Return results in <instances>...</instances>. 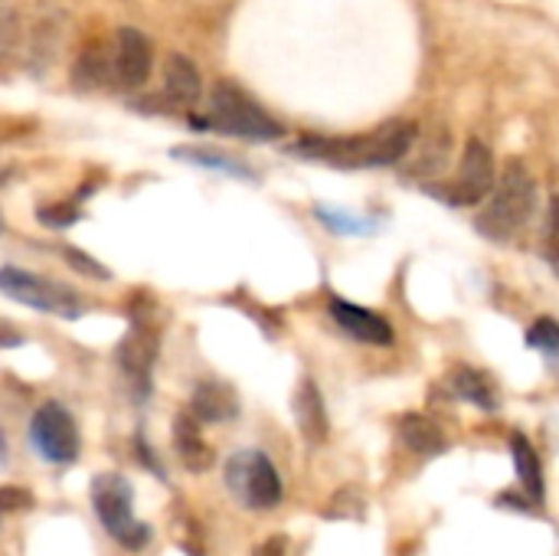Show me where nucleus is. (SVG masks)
Wrapping results in <instances>:
<instances>
[{"mask_svg":"<svg viewBox=\"0 0 559 556\" xmlns=\"http://www.w3.org/2000/svg\"><path fill=\"white\" fill-rule=\"evenodd\" d=\"M416 138H419V125L409 118H396L354 138H318V134L301 138L288 144V154L341 170H370V167L400 164L413 151Z\"/></svg>","mask_w":559,"mask_h":556,"instance_id":"f257e3e1","label":"nucleus"},{"mask_svg":"<svg viewBox=\"0 0 559 556\" xmlns=\"http://www.w3.org/2000/svg\"><path fill=\"white\" fill-rule=\"evenodd\" d=\"M534 206H537V184H534L531 170L521 161H511L504 167V174L498 177V184L491 190V200L481 210L475 226L488 239L504 242V239L518 236L527 226V220L534 216Z\"/></svg>","mask_w":559,"mask_h":556,"instance_id":"f03ea898","label":"nucleus"},{"mask_svg":"<svg viewBox=\"0 0 559 556\" xmlns=\"http://www.w3.org/2000/svg\"><path fill=\"white\" fill-rule=\"evenodd\" d=\"M92 511L108 537L131 554L144 551L154 537L151 524L134 514V488L121 472H102L92 478Z\"/></svg>","mask_w":559,"mask_h":556,"instance_id":"7ed1b4c3","label":"nucleus"},{"mask_svg":"<svg viewBox=\"0 0 559 556\" xmlns=\"http://www.w3.org/2000/svg\"><path fill=\"white\" fill-rule=\"evenodd\" d=\"M223 482H226V492L246 511H255V514L275 511L285 498V485H282L275 462L259 449H242L229 456L223 465Z\"/></svg>","mask_w":559,"mask_h":556,"instance_id":"20e7f679","label":"nucleus"},{"mask_svg":"<svg viewBox=\"0 0 559 556\" xmlns=\"http://www.w3.org/2000/svg\"><path fill=\"white\" fill-rule=\"evenodd\" d=\"M210 121L242 141H278L285 134L282 121H275L252 95H246L242 88H236L233 82H219L210 92Z\"/></svg>","mask_w":559,"mask_h":556,"instance_id":"39448f33","label":"nucleus"},{"mask_svg":"<svg viewBox=\"0 0 559 556\" xmlns=\"http://www.w3.org/2000/svg\"><path fill=\"white\" fill-rule=\"evenodd\" d=\"M0 292L16 305L56 315L62 321H79L88 311L85 298L79 292H72L69 285L56 282V279H46V275H36V272H23L16 265L0 269Z\"/></svg>","mask_w":559,"mask_h":556,"instance_id":"423d86ee","label":"nucleus"},{"mask_svg":"<svg viewBox=\"0 0 559 556\" xmlns=\"http://www.w3.org/2000/svg\"><path fill=\"white\" fill-rule=\"evenodd\" d=\"M29 442L49 465H72L82 452L79 426L62 403H43L29 419Z\"/></svg>","mask_w":559,"mask_h":556,"instance_id":"0eeeda50","label":"nucleus"},{"mask_svg":"<svg viewBox=\"0 0 559 556\" xmlns=\"http://www.w3.org/2000/svg\"><path fill=\"white\" fill-rule=\"evenodd\" d=\"M498 184V167H495V154L485 141L472 138L462 151V164L452 184L432 187L436 193H442L445 203L452 206H478L485 197H491Z\"/></svg>","mask_w":559,"mask_h":556,"instance_id":"6e6552de","label":"nucleus"},{"mask_svg":"<svg viewBox=\"0 0 559 556\" xmlns=\"http://www.w3.org/2000/svg\"><path fill=\"white\" fill-rule=\"evenodd\" d=\"M154 360H157V338L147 324L134 321L131 331L124 334V341L118 344V367L134 393L138 403L147 400L151 393V370H154Z\"/></svg>","mask_w":559,"mask_h":556,"instance_id":"1a4fd4ad","label":"nucleus"},{"mask_svg":"<svg viewBox=\"0 0 559 556\" xmlns=\"http://www.w3.org/2000/svg\"><path fill=\"white\" fill-rule=\"evenodd\" d=\"M115 85L118 88H141L151 75L154 49L147 36L134 26H121L115 33Z\"/></svg>","mask_w":559,"mask_h":556,"instance_id":"9d476101","label":"nucleus"},{"mask_svg":"<svg viewBox=\"0 0 559 556\" xmlns=\"http://www.w3.org/2000/svg\"><path fill=\"white\" fill-rule=\"evenodd\" d=\"M331 318L334 324L350 334L354 341L360 344H370V347H390L393 344V328L383 315L364 308V305H354V301H344V298H334L331 301Z\"/></svg>","mask_w":559,"mask_h":556,"instance_id":"9b49d317","label":"nucleus"},{"mask_svg":"<svg viewBox=\"0 0 559 556\" xmlns=\"http://www.w3.org/2000/svg\"><path fill=\"white\" fill-rule=\"evenodd\" d=\"M292 410H295V423L301 429V436L311 442V446H321L328 442V406H324V397L318 390V383L311 377H305L295 390V400H292Z\"/></svg>","mask_w":559,"mask_h":556,"instance_id":"f8f14e48","label":"nucleus"},{"mask_svg":"<svg viewBox=\"0 0 559 556\" xmlns=\"http://www.w3.org/2000/svg\"><path fill=\"white\" fill-rule=\"evenodd\" d=\"M200 426H203V423H200L190 410L180 413V416L174 419V449H177L183 469L193 472V475L210 472L213 462H216V456H213L210 442L203 439V429H200Z\"/></svg>","mask_w":559,"mask_h":556,"instance_id":"ddd939ff","label":"nucleus"},{"mask_svg":"<svg viewBox=\"0 0 559 556\" xmlns=\"http://www.w3.org/2000/svg\"><path fill=\"white\" fill-rule=\"evenodd\" d=\"M72 85H79V88L115 85V46L92 39L72 66Z\"/></svg>","mask_w":559,"mask_h":556,"instance_id":"4468645a","label":"nucleus"},{"mask_svg":"<svg viewBox=\"0 0 559 556\" xmlns=\"http://www.w3.org/2000/svg\"><path fill=\"white\" fill-rule=\"evenodd\" d=\"M400 442L419 459H439L449 452V436L442 433V426L419 413H409L400 419Z\"/></svg>","mask_w":559,"mask_h":556,"instance_id":"2eb2a0df","label":"nucleus"},{"mask_svg":"<svg viewBox=\"0 0 559 556\" xmlns=\"http://www.w3.org/2000/svg\"><path fill=\"white\" fill-rule=\"evenodd\" d=\"M190 413H193L200 423H229V419L239 416L236 390L226 387V383H219V380H203V383L193 390Z\"/></svg>","mask_w":559,"mask_h":556,"instance_id":"dca6fc26","label":"nucleus"},{"mask_svg":"<svg viewBox=\"0 0 559 556\" xmlns=\"http://www.w3.org/2000/svg\"><path fill=\"white\" fill-rule=\"evenodd\" d=\"M164 92L174 105H197L200 95H203V79L197 72V66L180 56V52H170L167 62H164Z\"/></svg>","mask_w":559,"mask_h":556,"instance_id":"f3484780","label":"nucleus"},{"mask_svg":"<svg viewBox=\"0 0 559 556\" xmlns=\"http://www.w3.org/2000/svg\"><path fill=\"white\" fill-rule=\"evenodd\" d=\"M449 390L462 403H468V406H475L481 413H498V406H501V397H498L495 383L481 370H475V367H455L449 374Z\"/></svg>","mask_w":559,"mask_h":556,"instance_id":"a211bd4d","label":"nucleus"},{"mask_svg":"<svg viewBox=\"0 0 559 556\" xmlns=\"http://www.w3.org/2000/svg\"><path fill=\"white\" fill-rule=\"evenodd\" d=\"M449 157H452L449 134H445V131H436V134H429V138H426V144H423L419 151H416V144H413V151L403 157V164H406V177L432 184V180L445 170Z\"/></svg>","mask_w":559,"mask_h":556,"instance_id":"6ab92c4d","label":"nucleus"},{"mask_svg":"<svg viewBox=\"0 0 559 556\" xmlns=\"http://www.w3.org/2000/svg\"><path fill=\"white\" fill-rule=\"evenodd\" d=\"M511 456H514V472L524 485V495L534 505H540L547 498V478H544V465H540L537 449L518 433V436H511Z\"/></svg>","mask_w":559,"mask_h":556,"instance_id":"aec40b11","label":"nucleus"},{"mask_svg":"<svg viewBox=\"0 0 559 556\" xmlns=\"http://www.w3.org/2000/svg\"><path fill=\"white\" fill-rule=\"evenodd\" d=\"M174 157L187 161V164H197V167H210V170H223V174H233V177H242V180H255V174L239 164L236 157L229 154H219L213 147H197V144H183V147H174Z\"/></svg>","mask_w":559,"mask_h":556,"instance_id":"412c9836","label":"nucleus"},{"mask_svg":"<svg viewBox=\"0 0 559 556\" xmlns=\"http://www.w3.org/2000/svg\"><path fill=\"white\" fill-rule=\"evenodd\" d=\"M527 344L534 351H544V354H557L559 351V324L554 318H540L531 331H527Z\"/></svg>","mask_w":559,"mask_h":556,"instance_id":"4be33fe9","label":"nucleus"},{"mask_svg":"<svg viewBox=\"0 0 559 556\" xmlns=\"http://www.w3.org/2000/svg\"><path fill=\"white\" fill-rule=\"evenodd\" d=\"M544 256L559 269V197L550 200L547 226H544Z\"/></svg>","mask_w":559,"mask_h":556,"instance_id":"5701e85b","label":"nucleus"},{"mask_svg":"<svg viewBox=\"0 0 559 556\" xmlns=\"http://www.w3.org/2000/svg\"><path fill=\"white\" fill-rule=\"evenodd\" d=\"M36 216H39L43 226L62 229V226H72L79 220V206H72V203H52V206H43Z\"/></svg>","mask_w":559,"mask_h":556,"instance_id":"b1692460","label":"nucleus"},{"mask_svg":"<svg viewBox=\"0 0 559 556\" xmlns=\"http://www.w3.org/2000/svg\"><path fill=\"white\" fill-rule=\"evenodd\" d=\"M23 508H33V495L26 488L16 485H3L0 488V514H16Z\"/></svg>","mask_w":559,"mask_h":556,"instance_id":"393cba45","label":"nucleus"},{"mask_svg":"<svg viewBox=\"0 0 559 556\" xmlns=\"http://www.w3.org/2000/svg\"><path fill=\"white\" fill-rule=\"evenodd\" d=\"M66 259L72 262V269H79V272H85V275H92V279H111V272L108 269H102L95 259H88L85 252H79V249H69L66 252Z\"/></svg>","mask_w":559,"mask_h":556,"instance_id":"a878e982","label":"nucleus"},{"mask_svg":"<svg viewBox=\"0 0 559 556\" xmlns=\"http://www.w3.org/2000/svg\"><path fill=\"white\" fill-rule=\"evenodd\" d=\"M23 344H26L23 331H20L16 324H10V321L0 318V351H16V347H23Z\"/></svg>","mask_w":559,"mask_h":556,"instance_id":"bb28decb","label":"nucleus"},{"mask_svg":"<svg viewBox=\"0 0 559 556\" xmlns=\"http://www.w3.org/2000/svg\"><path fill=\"white\" fill-rule=\"evenodd\" d=\"M252 556H288V544H285V537H265Z\"/></svg>","mask_w":559,"mask_h":556,"instance_id":"cd10ccee","label":"nucleus"},{"mask_svg":"<svg viewBox=\"0 0 559 556\" xmlns=\"http://www.w3.org/2000/svg\"><path fill=\"white\" fill-rule=\"evenodd\" d=\"M0 236H3V213H0Z\"/></svg>","mask_w":559,"mask_h":556,"instance_id":"c85d7f7f","label":"nucleus"}]
</instances>
